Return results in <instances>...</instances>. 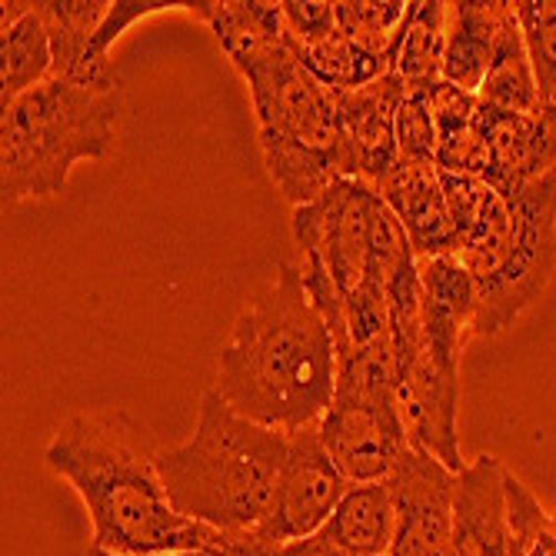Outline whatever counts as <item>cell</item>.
<instances>
[{
    "label": "cell",
    "instance_id": "obj_23",
    "mask_svg": "<svg viewBox=\"0 0 556 556\" xmlns=\"http://www.w3.org/2000/svg\"><path fill=\"white\" fill-rule=\"evenodd\" d=\"M0 61H4V90H0L4 108L54 77V50H50V34L37 4L17 24L4 27Z\"/></svg>",
    "mask_w": 556,
    "mask_h": 556
},
{
    "label": "cell",
    "instance_id": "obj_24",
    "mask_svg": "<svg viewBox=\"0 0 556 556\" xmlns=\"http://www.w3.org/2000/svg\"><path fill=\"white\" fill-rule=\"evenodd\" d=\"M296 58H300L303 67H307L333 93H346V90L367 87V84L380 80L383 74H390V67L380 58L367 54V50L353 43L340 27L330 37L317 40V43L296 47Z\"/></svg>",
    "mask_w": 556,
    "mask_h": 556
},
{
    "label": "cell",
    "instance_id": "obj_30",
    "mask_svg": "<svg viewBox=\"0 0 556 556\" xmlns=\"http://www.w3.org/2000/svg\"><path fill=\"white\" fill-rule=\"evenodd\" d=\"M224 536H227V543H230V549L237 556H361V553H350V549L337 546L324 533L290 540V543H277V546H267V543L254 540L250 533H224Z\"/></svg>",
    "mask_w": 556,
    "mask_h": 556
},
{
    "label": "cell",
    "instance_id": "obj_10",
    "mask_svg": "<svg viewBox=\"0 0 556 556\" xmlns=\"http://www.w3.org/2000/svg\"><path fill=\"white\" fill-rule=\"evenodd\" d=\"M320 440L346 483L387 480L410 450L396 400L353 393H333L330 410L320 420Z\"/></svg>",
    "mask_w": 556,
    "mask_h": 556
},
{
    "label": "cell",
    "instance_id": "obj_31",
    "mask_svg": "<svg viewBox=\"0 0 556 556\" xmlns=\"http://www.w3.org/2000/svg\"><path fill=\"white\" fill-rule=\"evenodd\" d=\"M174 8H187V4H167V0H117V4H111V14H108L104 27H100V34H97L93 50L100 58H111V47L117 43V37L130 24H137V21L150 17V14L174 11Z\"/></svg>",
    "mask_w": 556,
    "mask_h": 556
},
{
    "label": "cell",
    "instance_id": "obj_15",
    "mask_svg": "<svg viewBox=\"0 0 556 556\" xmlns=\"http://www.w3.org/2000/svg\"><path fill=\"white\" fill-rule=\"evenodd\" d=\"M54 50V77L87 90H121L117 67L111 58H100L93 43L104 27L111 4L108 0H47L37 4Z\"/></svg>",
    "mask_w": 556,
    "mask_h": 556
},
{
    "label": "cell",
    "instance_id": "obj_6",
    "mask_svg": "<svg viewBox=\"0 0 556 556\" xmlns=\"http://www.w3.org/2000/svg\"><path fill=\"white\" fill-rule=\"evenodd\" d=\"M121 90L47 80L0 114V193L4 204L47 200L67 187L74 164L114 147Z\"/></svg>",
    "mask_w": 556,
    "mask_h": 556
},
{
    "label": "cell",
    "instance_id": "obj_2",
    "mask_svg": "<svg viewBox=\"0 0 556 556\" xmlns=\"http://www.w3.org/2000/svg\"><path fill=\"white\" fill-rule=\"evenodd\" d=\"M214 390L240 417L283 433L324 420L337 393V340L303 290L300 267L283 264L243 307Z\"/></svg>",
    "mask_w": 556,
    "mask_h": 556
},
{
    "label": "cell",
    "instance_id": "obj_14",
    "mask_svg": "<svg viewBox=\"0 0 556 556\" xmlns=\"http://www.w3.org/2000/svg\"><path fill=\"white\" fill-rule=\"evenodd\" d=\"M510 546L507 470L496 457H477L453 493V556H510Z\"/></svg>",
    "mask_w": 556,
    "mask_h": 556
},
{
    "label": "cell",
    "instance_id": "obj_22",
    "mask_svg": "<svg viewBox=\"0 0 556 556\" xmlns=\"http://www.w3.org/2000/svg\"><path fill=\"white\" fill-rule=\"evenodd\" d=\"M446 11L443 0H410V17L400 34L390 71L407 87H433L440 80L446 47Z\"/></svg>",
    "mask_w": 556,
    "mask_h": 556
},
{
    "label": "cell",
    "instance_id": "obj_1",
    "mask_svg": "<svg viewBox=\"0 0 556 556\" xmlns=\"http://www.w3.org/2000/svg\"><path fill=\"white\" fill-rule=\"evenodd\" d=\"M157 457L147 427L117 407L67 417L43 450L47 467L80 493L97 549L117 556L214 553L224 533L174 510Z\"/></svg>",
    "mask_w": 556,
    "mask_h": 556
},
{
    "label": "cell",
    "instance_id": "obj_26",
    "mask_svg": "<svg viewBox=\"0 0 556 556\" xmlns=\"http://www.w3.org/2000/svg\"><path fill=\"white\" fill-rule=\"evenodd\" d=\"M514 11L543 108H556V0H517Z\"/></svg>",
    "mask_w": 556,
    "mask_h": 556
},
{
    "label": "cell",
    "instance_id": "obj_18",
    "mask_svg": "<svg viewBox=\"0 0 556 556\" xmlns=\"http://www.w3.org/2000/svg\"><path fill=\"white\" fill-rule=\"evenodd\" d=\"M424 293V340L460 353L477 337V283L457 254L417 261Z\"/></svg>",
    "mask_w": 556,
    "mask_h": 556
},
{
    "label": "cell",
    "instance_id": "obj_28",
    "mask_svg": "<svg viewBox=\"0 0 556 556\" xmlns=\"http://www.w3.org/2000/svg\"><path fill=\"white\" fill-rule=\"evenodd\" d=\"M400 161L437 164V121L430 111V87H407L396 108Z\"/></svg>",
    "mask_w": 556,
    "mask_h": 556
},
{
    "label": "cell",
    "instance_id": "obj_7",
    "mask_svg": "<svg viewBox=\"0 0 556 556\" xmlns=\"http://www.w3.org/2000/svg\"><path fill=\"white\" fill-rule=\"evenodd\" d=\"M380 193L364 180H337L314 204L293 211V240L303 257L324 264L340 300H350L370 280L387 283L374 254V214Z\"/></svg>",
    "mask_w": 556,
    "mask_h": 556
},
{
    "label": "cell",
    "instance_id": "obj_4",
    "mask_svg": "<svg viewBox=\"0 0 556 556\" xmlns=\"http://www.w3.org/2000/svg\"><path fill=\"white\" fill-rule=\"evenodd\" d=\"M287 453L290 433L240 417L207 390L197 430L180 446L161 450L157 467L177 514L220 533H247L270 517Z\"/></svg>",
    "mask_w": 556,
    "mask_h": 556
},
{
    "label": "cell",
    "instance_id": "obj_16",
    "mask_svg": "<svg viewBox=\"0 0 556 556\" xmlns=\"http://www.w3.org/2000/svg\"><path fill=\"white\" fill-rule=\"evenodd\" d=\"M374 190L396 214L400 227L407 230V240L414 247L417 261L443 257L457 250L446 197H443V174L437 164L400 161Z\"/></svg>",
    "mask_w": 556,
    "mask_h": 556
},
{
    "label": "cell",
    "instance_id": "obj_11",
    "mask_svg": "<svg viewBox=\"0 0 556 556\" xmlns=\"http://www.w3.org/2000/svg\"><path fill=\"white\" fill-rule=\"evenodd\" d=\"M457 477L427 450L410 446L387 477L396 507L390 556H453V493Z\"/></svg>",
    "mask_w": 556,
    "mask_h": 556
},
{
    "label": "cell",
    "instance_id": "obj_9",
    "mask_svg": "<svg viewBox=\"0 0 556 556\" xmlns=\"http://www.w3.org/2000/svg\"><path fill=\"white\" fill-rule=\"evenodd\" d=\"M346 486L350 483L343 480V473L337 470V464L330 460V453L320 440V424L303 427L290 433L287 467L277 486L270 517L257 530H247V533L267 546L314 536L324 530V523L337 510Z\"/></svg>",
    "mask_w": 556,
    "mask_h": 556
},
{
    "label": "cell",
    "instance_id": "obj_12",
    "mask_svg": "<svg viewBox=\"0 0 556 556\" xmlns=\"http://www.w3.org/2000/svg\"><path fill=\"white\" fill-rule=\"evenodd\" d=\"M403 93H407V84L393 71L367 87L337 93L350 180H364L367 187H377L400 164L396 108Z\"/></svg>",
    "mask_w": 556,
    "mask_h": 556
},
{
    "label": "cell",
    "instance_id": "obj_5",
    "mask_svg": "<svg viewBox=\"0 0 556 556\" xmlns=\"http://www.w3.org/2000/svg\"><path fill=\"white\" fill-rule=\"evenodd\" d=\"M254 100L264 164L293 211L346 177V143L337 93L296 58L293 37L237 67Z\"/></svg>",
    "mask_w": 556,
    "mask_h": 556
},
{
    "label": "cell",
    "instance_id": "obj_8",
    "mask_svg": "<svg viewBox=\"0 0 556 556\" xmlns=\"http://www.w3.org/2000/svg\"><path fill=\"white\" fill-rule=\"evenodd\" d=\"M396 407L407 427L410 446L427 450L453 473H464L460 457V353L443 350L437 343H420L414 361L400 370Z\"/></svg>",
    "mask_w": 556,
    "mask_h": 556
},
{
    "label": "cell",
    "instance_id": "obj_3",
    "mask_svg": "<svg viewBox=\"0 0 556 556\" xmlns=\"http://www.w3.org/2000/svg\"><path fill=\"white\" fill-rule=\"evenodd\" d=\"M443 197L453 254L477 283V337H496L533 307L556 270V170L514 197L480 177L443 174Z\"/></svg>",
    "mask_w": 556,
    "mask_h": 556
},
{
    "label": "cell",
    "instance_id": "obj_19",
    "mask_svg": "<svg viewBox=\"0 0 556 556\" xmlns=\"http://www.w3.org/2000/svg\"><path fill=\"white\" fill-rule=\"evenodd\" d=\"M190 11L214 30L233 67H243L247 61L261 58L264 50L290 40L283 8L267 4V0H220V4L197 0Z\"/></svg>",
    "mask_w": 556,
    "mask_h": 556
},
{
    "label": "cell",
    "instance_id": "obj_17",
    "mask_svg": "<svg viewBox=\"0 0 556 556\" xmlns=\"http://www.w3.org/2000/svg\"><path fill=\"white\" fill-rule=\"evenodd\" d=\"M510 21L514 4H507V0H460V4H450L440 80L477 93L496 54L500 34L507 30Z\"/></svg>",
    "mask_w": 556,
    "mask_h": 556
},
{
    "label": "cell",
    "instance_id": "obj_20",
    "mask_svg": "<svg viewBox=\"0 0 556 556\" xmlns=\"http://www.w3.org/2000/svg\"><path fill=\"white\" fill-rule=\"evenodd\" d=\"M320 533L350 553L390 556L396 533V507L387 480L350 483Z\"/></svg>",
    "mask_w": 556,
    "mask_h": 556
},
{
    "label": "cell",
    "instance_id": "obj_25",
    "mask_svg": "<svg viewBox=\"0 0 556 556\" xmlns=\"http://www.w3.org/2000/svg\"><path fill=\"white\" fill-rule=\"evenodd\" d=\"M333 8L337 27L357 47H364L367 54L380 58L390 67L400 34L410 17V4H403V0H340Z\"/></svg>",
    "mask_w": 556,
    "mask_h": 556
},
{
    "label": "cell",
    "instance_id": "obj_32",
    "mask_svg": "<svg viewBox=\"0 0 556 556\" xmlns=\"http://www.w3.org/2000/svg\"><path fill=\"white\" fill-rule=\"evenodd\" d=\"M84 556H117V553H108V549H97L90 546ZM157 556H211V553H200V549H190V553H157Z\"/></svg>",
    "mask_w": 556,
    "mask_h": 556
},
{
    "label": "cell",
    "instance_id": "obj_29",
    "mask_svg": "<svg viewBox=\"0 0 556 556\" xmlns=\"http://www.w3.org/2000/svg\"><path fill=\"white\" fill-rule=\"evenodd\" d=\"M283 21L296 47L317 43L337 30V8L324 0H283Z\"/></svg>",
    "mask_w": 556,
    "mask_h": 556
},
{
    "label": "cell",
    "instance_id": "obj_13",
    "mask_svg": "<svg viewBox=\"0 0 556 556\" xmlns=\"http://www.w3.org/2000/svg\"><path fill=\"white\" fill-rule=\"evenodd\" d=\"M483 127L490 147L483 180L496 193L514 197L556 170V108L530 114H496L483 108Z\"/></svg>",
    "mask_w": 556,
    "mask_h": 556
},
{
    "label": "cell",
    "instance_id": "obj_27",
    "mask_svg": "<svg viewBox=\"0 0 556 556\" xmlns=\"http://www.w3.org/2000/svg\"><path fill=\"white\" fill-rule=\"evenodd\" d=\"M507 500L514 527L510 556H556V520L514 473H507Z\"/></svg>",
    "mask_w": 556,
    "mask_h": 556
},
{
    "label": "cell",
    "instance_id": "obj_21",
    "mask_svg": "<svg viewBox=\"0 0 556 556\" xmlns=\"http://www.w3.org/2000/svg\"><path fill=\"white\" fill-rule=\"evenodd\" d=\"M477 97L486 111H496V114H530V111L543 108L517 11H514V21L507 24V30L500 34L496 54L490 61V71H486Z\"/></svg>",
    "mask_w": 556,
    "mask_h": 556
}]
</instances>
